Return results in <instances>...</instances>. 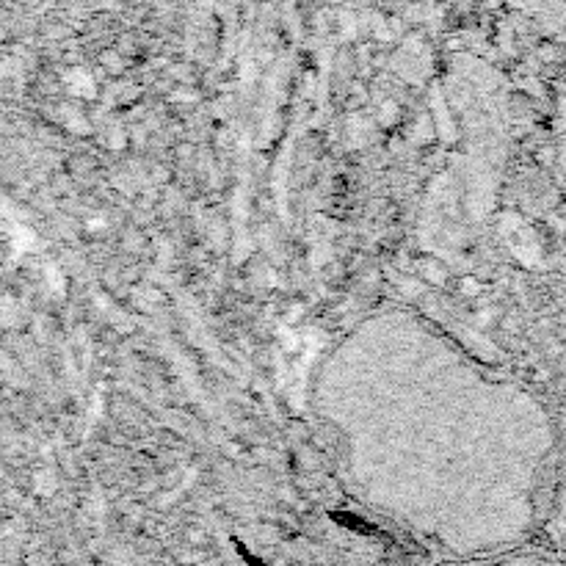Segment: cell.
Masks as SVG:
<instances>
[{
	"label": "cell",
	"instance_id": "6da1fadb",
	"mask_svg": "<svg viewBox=\"0 0 566 566\" xmlns=\"http://www.w3.org/2000/svg\"><path fill=\"white\" fill-rule=\"evenodd\" d=\"M417 390L395 373L398 393L370 395L373 412H324L343 426L348 473L379 509L395 514L409 481L420 484L404 525L451 550L503 547L531 528L553 453V428L528 395L486 379L451 343L428 337Z\"/></svg>",
	"mask_w": 566,
	"mask_h": 566
}]
</instances>
